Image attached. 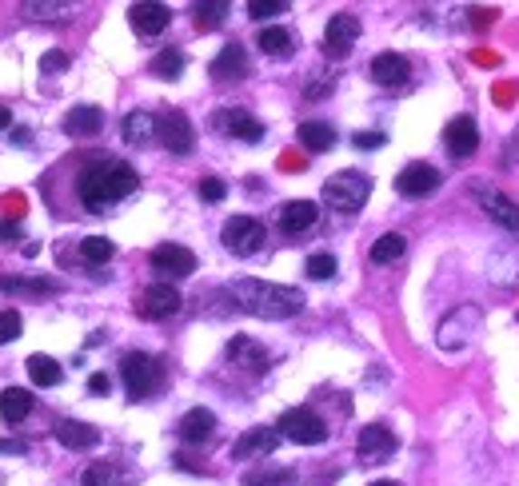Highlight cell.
Masks as SVG:
<instances>
[{
    "label": "cell",
    "instance_id": "cell-48",
    "mask_svg": "<svg viewBox=\"0 0 519 486\" xmlns=\"http://www.w3.org/2000/svg\"><path fill=\"white\" fill-rule=\"evenodd\" d=\"M13 124V112H8V108H0V128H8Z\"/></svg>",
    "mask_w": 519,
    "mask_h": 486
},
{
    "label": "cell",
    "instance_id": "cell-33",
    "mask_svg": "<svg viewBox=\"0 0 519 486\" xmlns=\"http://www.w3.org/2000/svg\"><path fill=\"white\" fill-rule=\"evenodd\" d=\"M80 256H84V263H108L116 256V243L104 236H88V239H80Z\"/></svg>",
    "mask_w": 519,
    "mask_h": 486
},
{
    "label": "cell",
    "instance_id": "cell-38",
    "mask_svg": "<svg viewBox=\"0 0 519 486\" xmlns=\"http://www.w3.org/2000/svg\"><path fill=\"white\" fill-rule=\"evenodd\" d=\"M224 196H228L224 180H216V176L200 180V199H204V204H220V199H224Z\"/></svg>",
    "mask_w": 519,
    "mask_h": 486
},
{
    "label": "cell",
    "instance_id": "cell-24",
    "mask_svg": "<svg viewBox=\"0 0 519 486\" xmlns=\"http://www.w3.org/2000/svg\"><path fill=\"white\" fill-rule=\"evenodd\" d=\"M33 414V394L24 387H5L0 391V419L5 423H20Z\"/></svg>",
    "mask_w": 519,
    "mask_h": 486
},
{
    "label": "cell",
    "instance_id": "cell-23",
    "mask_svg": "<svg viewBox=\"0 0 519 486\" xmlns=\"http://www.w3.org/2000/svg\"><path fill=\"white\" fill-rule=\"evenodd\" d=\"M56 439L64 442L68 451H88V447H96V442H100V431L88 427V423L64 419V423H56Z\"/></svg>",
    "mask_w": 519,
    "mask_h": 486
},
{
    "label": "cell",
    "instance_id": "cell-17",
    "mask_svg": "<svg viewBox=\"0 0 519 486\" xmlns=\"http://www.w3.org/2000/svg\"><path fill=\"white\" fill-rule=\"evenodd\" d=\"M128 20H132V28L140 36H160L168 24H172V13H168L164 5H156V0H148V5L128 8Z\"/></svg>",
    "mask_w": 519,
    "mask_h": 486
},
{
    "label": "cell",
    "instance_id": "cell-10",
    "mask_svg": "<svg viewBox=\"0 0 519 486\" xmlns=\"http://www.w3.org/2000/svg\"><path fill=\"white\" fill-rule=\"evenodd\" d=\"M356 40H359V20L352 13H336L328 20V28H324V53L328 56L344 60L356 48Z\"/></svg>",
    "mask_w": 519,
    "mask_h": 486
},
{
    "label": "cell",
    "instance_id": "cell-1",
    "mask_svg": "<svg viewBox=\"0 0 519 486\" xmlns=\"http://www.w3.org/2000/svg\"><path fill=\"white\" fill-rule=\"evenodd\" d=\"M140 184L136 168L124 164V160H100V164H88L76 180V196L88 211H108L116 199L132 196Z\"/></svg>",
    "mask_w": 519,
    "mask_h": 486
},
{
    "label": "cell",
    "instance_id": "cell-14",
    "mask_svg": "<svg viewBox=\"0 0 519 486\" xmlns=\"http://www.w3.org/2000/svg\"><path fill=\"white\" fill-rule=\"evenodd\" d=\"M444 144H447V151H452L455 160H467V156H472V151L479 148V128H475V120L455 116L452 124L444 128Z\"/></svg>",
    "mask_w": 519,
    "mask_h": 486
},
{
    "label": "cell",
    "instance_id": "cell-41",
    "mask_svg": "<svg viewBox=\"0 0 519 486\" xmlns=\"http://www.w3.org/2000/svg\"><path fill=\"white\" fill-rule=\"evenodd\" d=\"M356 148H364V151L384 148V131H356Z\"/></svg>",
    "mask_w": 519,
    "mask_h": 486
},
{
    "label": "cell",
    "instance_id": "cell-11",
    "mask_svg": "<svg viewBox=\"0 0 519 486\" xmlns=\"http://www.w3.org/2000/svg\"><path fill=\"white\" fill-rule=\"evenodd\" d=\"M436 188H439V171L432 164H424V160L407 164L396 176V191H399V196H407V199H424V196H432Z\"/></svg>",
    "mask_w": 519,
    "mask_h": 486
},
{
    "label": "cell",
    "instance_id": "cell-39",
    "mask_svg": "<svg viewBox=\"0 0 519 486\" xmlns=\"http://www.w3.org/2000/svg\"><path fill=\"white\" fill-rule=\"evenodd\" d=\"M284 0H252V5H248V16H256V20H268V16H279L284 13Z\"/></svg>",
    "mask_w": 519,
    "mask_h": 486
},
{
    "label": "cell",
    "instance_id": "cell-27",
    "mask_svg": "<svg viewBox=\"0 0 519 486\" xmlns=\"http://www.w3.org/2000/svg\"><path fill=\"white\" fill-rule=\"evenodd\" d=\"M156 136V116L152 112H128L124 116V140L132 148H144Z\"/></svg>",
    "mask_w": 519,
    "mask_h": 486
},
{
    "label": "cell",
    "instance_id": "cell-36",
    "mask_svg": "<svg viewBox=\"0 0 519 486\" xmlns=\"http://www.w3.org/2000/svg\"><path fill=\"white\" fill-rule=\"evenodd\" d=\"M20 327H24V323H20V316H16L13 307L0 311V347H5V343H13V339H20Z\"/></svg>",
    "mask_w": 519,
    "mask_h": 486
},
{
    "label": "cell",
    "instance_id": "cell-30",
    "mask_svg": "<svg viewBox=\"0 0 519 486\" xmlns=\"http://www.w3.org/2000/svg\"><path fill=\"white\" fill-rule=\"evenodd\" d=\"M484 208H487V216H492L499 228L519 231V208L507 196H484Z\"/></svg>",
    "mask_w": 519,
    "mask_h": 486
},
{
    "label": "cell",
    "instance_id": "cell-34",
    "mask_svg": "<svg viewBox=\"0 0 519 486\" xmlns=\"http://www.w3.org/2000/svg\"><path fill=\"white\" fill-rule=\"evenodd\" d=\"M152 73L164 76V80H176L180 73H184V53H180V48H164V53L152 60Z\"/></svg>",
    "mask_w": 519,
    "mask_h": 486
},
{
    "label": "cell",
    "instance_id": "cell-3",
    "mask_svg": "<svg viewBox=\"0 0 519 486\" xmlns=\"http://www.w3.org/2000/svg\"><path fill=\"white\" fill-rule=\"evenodd\" d=\"M367 196H372V180L364 171H336L324 184V204L344 211V216H356L367 204Z\"/></svg>",
    "mask_w": 519,
    "mask_h": 486
},
{
    "label": "cell",
    "instance_id": "cell-40",
    "mask_svg": "<svg viewBox=\"0 0 519 486\" xmlns=\"http://www.w3.org/2000/svg\"><path fill=\"white\" fill-rule=\"evenodd\" d=\"M24 13L36 16V20H56V16L73 13V5H24Z\"/></svg>",
    "mask_w": 519,
    "mask_h": 486
},
{
    "label": "cell",
    "instance_id": "cell-19",
    "mask_svg": "<svg viewBox=\"0 0 519 486\" xmlns=\"http://www.w3.org/2000/svg\"><path fill=\"white\" fill-rule=\"evenodd\" d=\"M319 219V208L312 199H288L284 208H279V228L288 231V236H299V231H308Z\"/></svg>",
    "mask_w": 519,
    "mask_h": 486
},
{
    "label": "cell",
    "instance_id": "cell-13",
    "mask_svg": "<svg viewBox=\"0 0 519 486\" xmlns=\"http://www.w3.org/2000/svg\"><path fill=\"white\" fill-rule=\"evenodd\" d=\"M212 80L216 84H236V80H244L248 76V53L240 44H224L220 48V56L212 60Z\"/></svg>",
    "mask_w": 519,
    "mask_h": 486
},
{
    "label": "cell",
    "instance_id": "cell-12",
    "mask_svg": "<svg viewBox=\"0 0 519 486\" xmlns=\"http://www.w3.org/2000/svg\"><path fill=\"white\" fill-rule=\"evenodd\" d=\"M152 267L168 279H188L196 271V256L188 248H180V243H160L152 251Z\"/></svg>",
    "mask_w": 519,
    "mask_h": 486
},
{
    "label": "cell",
    "instance_id": "cell-15",
    "mask_svg": "<svg viewBox=\"0 0 519 486\" xmlns=\"http://www.w3.org/2000/svg\"><path fill=\"white\" fill-rule=\"evenodd\" d=\"M367 73H372V80L379 88H399V84H407V76H412V64H407L399 53H379Z\"/></svg>",
    "mask_w": 519,
    "mask_h": 486
},
{
    "label": "cell",
    "instance_id": "cell-25",
    "mask_svg": "<svg viewBox=\"0 0 519 486\" xmlns=\"http://www.w3.org/2000/svg\"><path fill=\"white\" fill-rule=\"evenodd\" d=\"M100 124H104V116H100V108H93V104H84V108H73L68 112V120H64V131L68 136H96L100 131Z\"/></svg>",
    "mask_w": 519,
    "mask_h": 486
},
{
    "label": "cell",
    "instance_id": "cell-4",
    "mask_svg": "<svg viewBox=\"0 0 519 486\" xmlns=\"http://www.w3.org/2000/svg\"><path fill=\"white\" fill-rule=\"evenodd\" d=\"M120 379H124L132 399H148L160 387L164 371H160V359L144 355V351H132V355H124V363H120Z\"/></svg>",
    "mask_w": 519,
    "mask_h": 486
},
{
    "label": "cell",
    "instance_id": "cell-28",
    "mask_svg": "<svg viewBox=\"0 0 519 486\" xmlns=\"http://www.w3.org/2000/svg\"><path fill=\"white\" fill-rule=\"evenodd\" d=\"M260 53H268V56H292V48H296V40L288 28H276V24H268L264 33H260Z\"/></svg>",
    "mask_w": 519,
    "mask_h": 486
},
{
    "label": "cell",
    "instance_id": "cell-26",
    "mask_svg": "<svg viewBox=\"0 0 519 486\" xmlns=\"http://www.w3.org/2000/svg\"><path fill=\"white\" fill-rule=\"evenodd\" d=\"M299 144L312 151H328L336 144V128L324 124V120H304V124H299Z\"/></svg>",
    "mask_w": 519,
    "mask_h": 486
},
{
    "label": "cell",
    "instance_id": "cell-45",
    "mask_svg": "<svg viewBox=\"0 0 519 486\" xmlns=\"http://www.w3.org/2000/svg\"><path fill=\"white\" fill-rule=\"evenodd\" d=\"M108 387H113V383H108V374H93V379H88V391H93V394H104Z\"/></svg>",
    "mask_w": 519,
    "mask_h": 486
},
{
    "label": "cell",
    "instance_id": "cell-21",
    "mask_svg": "<svg viewBox=\"0 0 519 486\" xmlns=\"http://www.w3.org/2000/svg\"><path fill=\"white\" fill-rule=\"evenodd\" d=\"M228 359H232L236 367H248L252 374H264L268 371V351L260 347V343H252L248 335H236L232 343H228Z\"/></svg>",
    "mask_w": 519,
    "mask_h": 486
},
{
    "label": "cell",
    "instance_id": "cell-22",
    "mask_svg": "<svg viewBox=\"0 0 519 486\" xmlns=\"http://www.w3.org/2000/svg\"><path fill=\"white\" fill-rule=\"evenodd\" d=\"M176 431H180V439L184 442H208L212 439V431H216V414L208 407H192L184 419H180Z\"/></svg>",
    "mask_w": 519,
    "mask_h": 486
},
{
    "label": "cell",
    "instance_id": "cell-20",
    "mask_svg": "<svg viewBox=\"0 0 519 486\" xmlns=\"http://www.w3.org/2000/svg\"><path fill=\"white\" fill-rule=\"evenodd\" d=\"M356 451H359V459L379 462V459H387V454L396 451V434L387 427H379V423H376V427H364V431H359Z\"/></svg>",
    "mask_w": 519,
    "mask_h": 486
},
{
    "label": "cell",
    "instance_id": "cell-35",
    "mask_svg": "<svg viewBox=\"0 0 519 486\" xmlns=\"http://www.w3.org/2000/svg\"><path fill=\"white\" fill-rule=\"evenodd\" d=\"M304 271H308L312 279H332V276H336V259L328 256V251H319V256H308Z\"/></svg>",
    "mask_w": 519,
    "mask_h": 486
},
{
    "label": "cell",
    "instance_id": "cell-42",
    "mask_svg": "<svg viewBox=\"0 0 519 486\" xmlns=\"http://www.w3.org/2000/svg\"><path fill=\"white\" fill-rule=\"evenodd\" d=\"M68 68V56L64 53H48L44 60H40V73H64Z\"/></svg>",
    "mask_w": 519,
    "mask_h": 486
},
{
    "label": "cell",
    "instance_id": "cell-8",
    "mask_svg": "<svg viewBox=\"0 0 519 486\" xmlns=\"http://www.w3.org/2000/svg\"><path fill=\"white\" fill-rule=\"evenodd\" d=\"M180 291L172 287V283H152V287H144L136 296V311L144 319H172L180 311Z\"/></svg>",
    "mask_w": 519,
    "mask_h": 486
},
{
    "label": "cell",
    "instance_id": "cell-18",
    "mask_svg": "<svg viewBox=\"0 0 519 486\" xmlns=\"http://www.w3.org/2000/svg\"><path fill=\"white\" fill-rule=\"evenodd\" d=\"M220 128L228 131V136H236V140H248V144H256L260 136H264V124L252 116V112H244V108H224L216 120Z\"/></svg>",
    "mask_w": 519,
    "mask_h": 486
},
{
    "label": "cell",
    "instance_id": "cell-5",
    "mask_svg": "<svg viewBox=\"0 0 519 486\" xmlns=\"http://www.w3.org/2000/svg\"><path fill=\"white\" fill-rule=\"evenodd\" d=\"M276 431L284 434V439L299 442V447H316V442L328 439V423L319 419L316 411H308V407L284 411V414H279V427H276Z\"/></svg>",
    "mask_w": 519,
    "mask_h": 486
},
{
    "label": "cell",
    "instance_id": "cell-43",
    "mask_svg": "<svg viewBox=\"0 0 519 486\" xmlns=\"http://www.w3.org/2000/svg\"><path fill=\"white\" fill-rule=\"evenodd\" d=\"M20 239V224L16 219H0V243H16Z\"/></svg>",
    "mask_w": 519,
    "mask_h": 486
},
{
    "label": "cell",
    "instance_id": "cell-44",
    "mask_svg": "<svg viewBox=\"0 0 519 486\" xmlns=\"http://www.w3.org/2000/svg\"><path fill=\"white\" fill-rule=\"evenodd\" d=\"M104 479H108V467H93V471L84 474V479H80V486H100Z\"/></svg>",
    "mask_w": 519,
    "mask_h": 486
},
{
    "label": "cell",
    "instance_id": "cell-46",
    "mask_svg": "<svg viewBox=\"0 0 519 486\" xmlns=\"http://www.w3.org/2000/svg\"><path fill=\"white\" fill-rule=\"evenodd\" d=\"M492 16H495L492 8H479V13H475V24H479V28H487V24H492Z\"/></svg>",
    "mask_w": 519,
    "mask_h": 486
},
{
    "label": "cell",
    "instance_id": "cell-47",
    "mask_svg": "<svg viewBox=\"0 0 519 486\" xmlns=\"http://www.w3.org/2000/svg\"><path fill=\"white\" fill-rule=\"evenodd\" d=\"M0 454H24V442H0Z\"/></svg>",
    "mask_w": 519,
    "mask_h": 486
},
{
    "label": "cell",
    "instance_id": "cell-7",
    "mask_svg": "<svg viewBox=\"0 0 519 486\" xmlns=\"http://www.w3.org/2000/svg\"><path fill=\"white\" fill-rule=\"evenodd\" d=\"M475 331H479V311L475 307H455L452 316L439 323L436 343L444 351H459V347H467V343H472Z\"/></svg>",
    "mask_w": 519,
    "mask_h": 486
},
{
    "label": "cell",
    "instance_id": "cell-16",
    "mask_svg": "<svg viewBox=\"0 0 519 486\" xmlns=\"http://www.w3.org/2000/svg\"><path fill=\"white\" fill-rule=\"evenodd\" d=\"M276 442H279V434L272 427H252V431H244L236 439V447H232V459H264V454H272L276 451Z\"/></svg>",
    "mask_w": 519,
    "mask_h": 486
},
{
    "label": "cell",
    "instance_id": "cell-29",
    "mask_svg": "<svg viewBox=\"0 0 519 486\" xmlns=\"http://www.w3.org/2000/svg\"><path fill=\"white\" fill-rule=\"evenodd\" d=\"M244 486H299V474L288 467H260L244 474Z\"/></svg>",
    "mask_w": 519,
    "mask_h": 486
},
{
    "label": "cell",
    "instance_id": "cell-9",
    "mask_svg": "<svg viewBox=\"0 0 519 486\" xmlns=\"http://www.w3.org/2000/svg\"><path fill=\"white\" fill-rule=\"evenodd\" d=\"M156 136L160 144H164L168 151H176V156H188L196 144V131H192V120H188L184 112H164L156 120Z\"/></svg>",
    "mask_w": 519,
    "mask_h": 486
},
{
    "label": "cell",
    "instance_id": "cell-49",
    "mask_svg": "<svg viewBox=\"0 0 519 486\" xmlns=\"http://www.w3.org/2000/svg\"><path fill=\"white\" fill-rule=\"evenodd\" d=\"M372 486H399V482H387V479H384V482H372Z\"/></svg>",
    "mask_w": 519,
    "mask_h": 486
},
{
    "label": "cell",
    "instance_id": "cell-37",
    "mask_svg": "<svg viewBox=\"0 0 519 486\" xmlns=\"http://www.w3.org/2000/svg\"><path fill=\"white\" fill-rule=\"evenodd\" d=\"M228 5H196V24L200 28H216L220 20H224Z\"/></svg>",
    "mask_w": 519,
    "mask_h": 486
},
{
    "label": "cell",
    "instance_id": "cell-2",
    "mask_svg": "<svg viewBox=\"0 0 519 486\" xmlns=\"http://www.w3.org/2000/svg\"><path fill=\"white\" fill-rule=\"evenodd\" d=\"M232 299L256 319H292V316L304 311V296H299L296 287L264 283V279H236L232 283Z\"/></svg>",
    "mask_w": 519,
    "mask_h": 486
},
{
    "label": "cell",
    "instance_id": "cell-31",
    "mask_svg": "<svg viewBox=\"0 0 519 486\" xmlns=\"http://www.w3.org/2000/svg\"><path fill=\"white\" fill-rule=\"evenodd\" d=\"M28 374H33L36 387H56V383L64 379L60 363H56V359H48V355H33V359H28Z\"/></svg>",
    "mask_w": 519,
    "mask_h": 486
},
{
    "label": "cell",
    "instance_id": "cell-6",
    "mask_svg": "<svg viewBox=\"0 0 519 486\" xmlns=\"http://www.w3.org/2000/svg\"><path fill=\"white\" fill-rule=\"evenodd\" d=\"M220 239H224V248L232 256H256L260 243H264V224L252 216H232L220 231Z\"/></svg>",
    "mask_w": 519,
    "mask_h": 486
},
{
    "label": "cell",
    "instance_id": "cell-32",
    "mask_svg": "<svg viewBox=\"0 0 519 486\" xmlns=\"http://www.w3.org/2000/svg\"><path fill=\"white\" fill-rule=\"evenodd\" d=\"M404 248H407V239L399 236V231H387V236H379L372 243V263H396L404 256Z\"/></svg>",
    "mask_w": 519,
    "mask_h": 486
}]
</instances>
